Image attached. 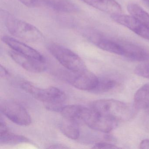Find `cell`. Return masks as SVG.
Listing matches in <instances>:
<instances>
[{"label":"cell","mask_w":149,"mask_h":149,"mask_svg":"<svg viewBox=\"0 0 149 149\" xmlns=\"http://www.w3.org/2000/svg\"><path fill=\"white\" fill-rule=\"evenodd\" d=\"M94 8L111 15L120 13L122 8L114 0H81Z\"/></svg>","instance_id":"cell-14"},{"label":"cell","mask_w":149,"mask_h":149,"mask_svg":"<svg viewBox=\"0 0 149 149\" xmlns=\"http://www.w3.org/2000/svg\"><path fill=\"white\" fill-rule=\"evenodd\" d=\"M116 85V81L114 79L108 77L98 78L96 86L91 92L95 93L108 92L114 89Z\"/></svg>","instance_id":"cell-20"},{"label":"cell","mask_w":149,"mask_h":149,"mask_svg":"<svg viewBox=\"0 0 149 149\" xmlns=\"http://www.w3.org/2000/svg\"><path fill=\"white\" fill-rule=\"evenodd\" d=\"M127 10L131 16L149 27V14L142 8L135 3H130Z\"/></svg>","instance_id":"cell-18"},{"label":"cell","mask_w":149,"mask_h":149,"mask_svg":"<svg viewBox=\"0 0 149 149\" xmlns=\"http://www.w3.org/2000/svg\"><path fill=\"white\" fill-rule=\"evenodd\" d=\"M29 94L47 104H61L67 97L65 93L58 88L49 87L42 89L35 84L30 89Z\"/></svg>","instance_id":"cell-7"},{"label":"cell","mask_w":149,"mask_h":149,"mask_svg":"<svg viewBox=\"0 0 149 149\" xmlns=\"http://www.w3.org/2000/svg\"><path fill=\"white\" fill-rule=\"evenodd\" d=\"M143 1L146 2V4L149 5V0H143Z\"/></svg>","instance_id":"cell-28"},{"label":"cell","mask_w":149,"mask_h":149,"mask_svg":"<svg viewBox=\"0 0 149 149\" xmlns=\"http://www.w3.org/2000/svg\"><path fill=\"white\" fill-rule=\"evenodd\" d=\"M49 148H53V149H64V148H68L67 146H65L62 145H54L51 146L50 147H49Z\"/></svg>","instance_id":"cell-26"},{"label":"cell","mask_w":149,"mask_h":149,"mask_svg":"<svg viewBox=\"0 0 149 149\" xmlns=\"http://www.w3.org/2000/svg\"><path fill=\"white\" fill-rule=\"evenodd\" d=\"M71 72V74H69L68 81L76 88L91 91L96 86L98 77L87 68L77 72Z\"/></svg>","instance_id":"cell-8"},{"label":"cell","mask_w":149,"mask_h":149,"mask_svg":"<svg viewBox=\"0 0 149 149\" xmlns=\"http://www.w3.org/2000/svg\"><path fill=\"white\" fill-rule=\"evenodd\" d=\"M86 109L82 105L72 104L63 106L60 112L65 119L78 125L83 123Z\"/></svg>","instance_id":"cell-13"},{"label":"cell","mask_w":149,"mask_h":149,"mask_svg":"<svg viewBox=\"0 0 149 149\" xmlns=\"http://www.w3.org/2000/svg\"><path fill=\"white\" fill-rule=\"evenodd\" d=\"M46 2L49 7L60 12L71 13L78 10L77 7L70 0H47Z\"/></svg>","instance_id":"cell-17"},{"label":"cell","mask_w":149,"mask_h":149,"mask_svg":"<svg viewBox=\"0 0 149 149\" xmlns=\"http://www.w3.org/2000/svg\"><path fill=\"white\" fill-rule=\"evenodd\" d=\"M83 123L95 130L107 133L116 128L118 121L100 114L92 109L87 108L83 118Z\"/></svg>","instance_id":"cell-6"},{"label":"cell","mask_w":149,"mask_h":149,"mask_svg":"<svg viewBox=\"0 0 149 149\" xmlns=\"http://www.w3.org/2000/svg\"><path fill=\"white\" fill-rule=\"evenodd\" d=\"M92 148L94 149H117L119 148L115 145L107 142L96 143Z\"/></svg>","instance_id":"cell-22"},{"label":"cell","mask_w":149,"mask_h":149,"mask_svg":"<svg viewBox=\"0 0 149 149\" xmlns=\"http://www.w3.org/2000/svg\"><path fill=\"white\" fill-rule=\"evenodd\" d=\"M84 37L99 48L109 53L123 56L122 41L109 38L102 33L94 29H88L84 33Z\"/></svg>","instance_id":"cell-4"},{"label":"cell","mask_w":149,"mask_h":149,"mask_svg":"<svg viewBox=\"0 0 149 149\" xmlns=\"http://www.w3.org/2000/svg\"><path fill=\"white\" fill-rule=\"evenodd\" d=\"M148 6H149V5H148Z\"/></svg>","instance_id":"cell-29"},{"label":"cell","mask_w":149,"mask_h":149,"mask_svg":"<svg viewBox=\"0 0 149 149\" xmlns=\"http://www.w3.org/2000/svg\"><path fill=\"white\" fill-rule=\"evenodd\" d=\"M77 124L65 119V122L60 125V130L66 136L73 140L78 139L80 136V130Z\"/></svg>","instance_id":"cell-19"},{"label":"cell","mask_w":149,"mask_h":149,"mask_svg":"<svg viewBox=\"0 0 149 149\" xmlns=\"http://www.w3.org/2000/svg\"><path fill=\"white\" fill-rule=\"evenodd\" d=\"M146 114V118H147V120H148V121H149V111H148Z\"/></svg>","instance_id":"cell-27"},{"label":"cell","mask_w":149,"mask_h":149,"mask_svg":"<svg viewBox=\"0 0 149 149\" xmlns=\"http://www.w3.org/2000/svg\"><path fill=\"white\" fill-rule=\"evenodd\" d=\"M91 108L100 114L116 121H128L135 114L137 110L134 105L114 99H101L94 101Z\"/></svg>","instance_id":"cell-1"},{"label":"cell","mask_w":149,"mask_h":149,"mask_svg":"<svg viewBox=\"0 0 149 149\" xmlns=\"http://www.w3.org/2000/svg\"><path fill=\"white\" fill-rule=\"evenodd\" d=\"M134 105L137 110L149 108V83L139 88L134 95Z\"/></svg>","instance_id":"cell-15"},{"label":"cell","mask_w":149,"mask_h":149,"mask_svg":"<svg viewBox=\"0 0 149 149\" xmlns=\"http://www.w3.org/2000/svg\"><path fill=\"white\" fill-rule=\"evenodd\" d=\"M8 54L14 61L28 71L41 73L46 70V63L21 54L13 50L9 51Z\"/></svg>","instance_id":"cell-11"},{"label":"cell","mask_w":149,"mask_h":149,"mask_svg":"<svg viewBox=\"0 0 149 149\" xmlns=\"http://www.w3.org/2000/svg\"><path fill=\"white\" fill-rule=\"evenodd\" d=\"M124 49L123 56L136 61H144L149 58V54L143 48L133 43L122 41Z\"/></svg>","instance_id":"cell-12"},{"label":"cell","mask_w":149,"mask_h":149,"mask_svg":"<svg viewBox=\"0 0 149 149\" xmlns=\"http://www.w3.org/2000/svg\"><path fill=\"white\" fill-rule=\"evenodd\" d=\"M1 112L13 123L21 126L31 124V116L26 110L19 103L13 100H6L1 104Z\"/></svg>","instance_id":"cell-5"},{"label":"cell","mask_w":149,"mask_h":149,"mask_svg":"<svg viewBox=\"0 0 149 149\" xmlns=\"http://www.w3.org/2000/svg\"><path fill=\"white\" fill-rule=\"evenodd\" d=\"M1 40L14 51L40 61L46 63L45 58L40 52L25 43L8 36H3Z\"/></svg>","instance_id":"cell-10"},{"label":"cell","mask_w":149,"mask_h":149,"mask_svg":"<svg viewBox=\"0 0 149 149\" xmlns=\"http://www.w3.org/2000/svg\"><path fill=\"white\" fill-rule=\"evenodd\" d=\"M113 21L129 29L139 36L149 40V27L132 16L120 13L111 15Z\"/></svg>","instance_id":"cell-9"},{"label":"cell","mask_w":149,"mask_h":149,"mask_svg":"<svg viewBox=\"0 0 149 149\" xmlns=\"http://www.w3.org/2000/svg\"><path fill=\"white\" fill-rule=\"evenodd\" d=\"M6 25L11 34L23 40L36 42L43 40L42 33L36 27L11 15L6 19Z\"/></svg>","instance_id":"cell-2"},{"label":"cell","mask_w":149,"mask_h":149,"mask_svg":"<svg viewBox=\"0 0 149 149\" xmlns=\"http://www.w3.org/2000/svg\"><path fill=\"white\" fill-rule=\"evenodd\" d=\"M47 49L55 58L70 71L77 72L86 68L82 59L70 49L55 43L49 44Z\"/></svg>","instance_id":"cell-3"},{"label":"cell","mask_w":149,"mask_h":149,"mask_svg":"<svg viewBox=\"0 0 149 149\" xmlns=\"http://www.w3.org/2000/svg\"><path fill=\"white\" fill-rule=\"evenodd\" d=\"M140 148L142 149H149V139L142 140L140 144Z\"/></svg>","instance_id":"cell-25"},{"label":"cell","mask_w":149,"mask_h":149,"mask_svg":"<svg viewBox=\"0 0 149 149\" xmlns=\"http://www.w3.org/2000/svg\"><path fill=\"white\" fill-rule=\"evenodd\" d=\"M1 77L3 78H7L8 77H9L10 76V74H9V72L8 70L5 68V67L2 66V65L1 66Z\"/></svg>","instance_id":"cell-24"},{"label":"cell","mask_w":149,"mask_h":149,"mask_svg":"<svg viewBox=\"0 0 149 149\" xmlns=\"http://www.w3.org/2000/svg\"><path fill=\"white\" fill-rule=\"evenodd\" d=\"M19 1L29 8L36 7L39 4V0H19Z\"/></svg>","instance_id":"cell-23"},{"label":"cell","mask_w":149,"mask_h":149,"mask_svg":"<svg viewBox=\"0 0 149 149\" xmlns=\"http://www.w3.org/2000/svg\"><path fill=\"white\" fill-rule=\"evenodd\" d=\"M134 72L137 75L149 79V63H141L135 68Z\"/></svg>","instance_id":"cell-21"},{"label":"cell","mask_w":149,"mask_h":149,"mask_svg":"<svg viewBox=\"0 0 149 149\" xmlns=\"http://www.w3.org/2000/svg\"><path fill=\"white\" fill-rule=\"evenodd\" d=\"M0 143L2 144H17L30 142V140L26 137L12 133L8 129L0 131Z\"/></svg>","instance_id":"cell-16"}]
</instances>
